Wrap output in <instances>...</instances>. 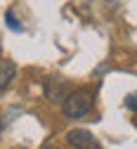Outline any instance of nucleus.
Instances as JSON below:
<instances>
[{
    "mask_svg": "<svg viewBox=\"0 0 137 149\" xmlns=\"http://www.w3.org/2000/svg\"><path fill=\"white\" fill-rule=\"evenodd\" d=\"M125 107H128L130 111H135V114H137V92H135V95H130V97L125 100Z\"/></svg>",
    "mask_w": 137,
    "mask_h": 149,
    "instance_id": "39448f33",
    "label": "nucleus"
},
{
    "mask_svg": "<svg viewBox=\"0 0 137 149\" xmlns=\"http://www.w3.org/2000/svg\"><path fill=\"white\" fill-rule=\"evenodd\" d=\"M7 26L14 29V31H22V26H19V22L14 19V14H12V12H7Z\"/></svg>",
    "mask_w": 137,
    "mask_h": 149,
    "instance_id": "423d86ee",
    "label": "nucleus"
},
{
    "mask_svg": "<svg viewBox=\"0 0 137 149\" xmlns=\"http://www.w3.org/2000/svg\"><path fill=\"white\" fill-rule=\"evenodd\" d=\"M66 140L76 149H99V142H97L95 135L88 133V130H71V133L66 135Z\"/></svg>",
    "mask_w": 137,
    "mask_h": 149,
    "instance_id": "f03ea898",
    "label": "nucleus"
},
{
    "mask_svg": "<svg viewBox=\"0 0 137 149\" xmlns=\"http://www.w3.org/2000/svg\"><path fill=\"white\" fill-rule=\"evenodd\" d=\"M14 73H17L14 62H10V59H0V90H5V88L12 83Z\"/></svg>",
    "mask_w": 137,
    "mask_h": 149,
    "instance_id": "7ed1b4c3",
    "label": "nucleus"
},
{
    "mask_svg": "<svg viewBox=\"0 0 137 149\" xmlns=\"http://www.w3.org/2000/svg\"><path fill=\"white\" fill-rule=\"evenodd\" d=\"M45 95L47 97H57V100H62L64 102V97H66V83L64 81H54V78H50L47 83H45Z\"/></svg>",
    "mask_w": 137,
    "mask_h": 149,
    "instance_id": "20e7f679",
    "label": "nucleus"
},
{
    "mask_svg": "<svg viewBox=\"0 0 137 149\" xmlns=\"http://www.w3.org/2000/svg\"><path fill=\"white\" fill-rule=\"evenodd\" d=\"M95 104V95L92 90L88 88H81V90H73L64 97V104H62V111L66 118H83L85 114H90V109Z\"/></svg>",
    "mask_w": 137,
    "mask_h": 149,
    "instance_id": "f257e3e1",
    "label": "nucleus"
}]
</instances>
